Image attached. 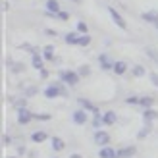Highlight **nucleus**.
Wrapping results in <instances>:
<instances>
[{"label":"nucleus","mask_w":158,"mask_h":158,"mask_svg":"<svg viewBox=\"0 0 158 158\" xmlns=\"http://www.w3.org/2000/svg\"><path fill=\"white\" fill-rule=\"evenodd\" d=\"M75 31H77L79 35H89V27H87V23H85V21H77Z\"/></svg>","instance_id":"23"},{"label":"nucleus","mask_w":158,"mask_h":158,"mask_svg":"<svg viewBox=\"0 0 158 158\" xmlns=\"http://www.w3.org/2000/svg\"><path fill=\"white\" fill-rule=\"evenodd\" d=\"M58 77L62 79V83H66L69 87H75L79 81H81V75H79L77 72H73V69H60Z\"/></svg>","instance_id":"1"},{"label":"nucleus","mask_w":158,"mask_h":158,"mask_svg":"<svg viewBox=\"0 0 158 158\" xmlns=\"http://www.w3.org/2000/svg\"><path fill=\"white\" fill-rule=\"evenodd\" d=\"M148 79H151V83H152V85L156 87V89H158V73H156V72H152L151 75H148Z\"/></svg>","instance_id":"32"},{"label":"nucleus","mask_w":158,"mask_h":158,"mask_svg":"<svg viewBox=\"0 0 158 158\" xmlns=\"http://www.w3.org/2000/svg\"><path fill=\"white\" fill-rule=\"evenodd\" d=\"M10 158H18V156H10Z\"/></svg>","instance_id":"42"},{"label":"nucleus","mask_w":158,"mask_h":158,"mask_svg":"<svg viewBox=\"0 0 158 158\" xmlns=\"http://www.w3.org/2000/svg\"><path fill=\"white\" fill-rule=\"evenodd\" d=\"M114 158H120V156H114Z\"/></svg>","instance_id":"43"},{"label":"nucleus","mask_w":158,"mask_h":158,"mask_svg":"<svg viewBox=\"0 0 158 158\" xmlns=\"http://www.w3.org/2000/svg\"><path fill=\"white\" fill-rule=\"evenodd\" d=\"M98 64H100V69L110 72V69H114V64H116V62L110 58L108 54H98Z\"/></svg>","instance_id":"8"},{"label":"nucleus","mask_w":158,"mask_h":158,"mask_svg":"<svg viewBox=\"0 0 158 158\" xmlns=\"http://www.w3.org/2000/svg\"><path fill=\"white\" fill-rule=\"evenodd\" d=\"M114 156H118V151L116 148H112V147H102L100 151H98V158H114Z\"/></svg>","instance_id":"16"},{"label":"nucleus","mask_w":158,"mask_h":158,"mask_svg":"<svg viewBox=\"0 0 158 158\" xmlns=\"http://www.w3.org/2000/svg\"><path fill=\"white\" fill-rule=\"evenodd\" d=\"M44 10H46V14L56 15V14L62 10V6H60L58 0H44Z\"/></svg>","instance_id":"9"},{"label":"nucleus","mask_w":158,"mask_h":158,"mask_svg":"<svg viewBox=\"0 0 158 158\" xmlns=\"http://www.w3.org/2000/svg\"><path fill=\"white\" fill-rule=\"evenodd\" d=\"M93 141H94V143H97L100 148H102V147H108V145H110V133L104 131V129H97V131H94Z\"/></svg>","instance_id":"6"},{"label":"nucleus","mask_w":158,"mask_h":158,"mask_svg":"<svg viewBox=\"0 0 158 158\" xmlns=\"http://www.w3.org/2000/svg\"><path fill=\"white\" fill-rule=\"evenodd\" d=\"M77 102H79V106H81V108L87 110V112H93V116H102V114H100V108H98L97 104H93L91 100H87V98H79Z\"/></svg>","instance_id":"7"},{"label":"nucleus","mask_w":158,"mask_h":158,"mask_svg":"<svg viewBox=\"0 0 158 158\" xmlns=\"http://www.w3.org/2000/svg\"><path fill=\"white\" fill-rule=\"evenodd\" d=\"M127 69H129V66L125 64L123 60H118L116 64H114V69H112V72H114L116 75H125V73H127Z\"/></svg>","instance_id":"15"},{"label":"nucleus","mask_w":158,"mask_h":158,"mask_svg":"<svg viewBox=\"0 0 158 158\" xmlns=\"http://www.w3.org/2000/svg\"><path fill=\"white\" fill-rule=\"evenodd\" d=\"M54 19H58V21H68V19H69V12L60 10V12L56 14V18H54Z\"/></svg>","instance_id":"25"},{"label":"nucleus","mask_w":158,"mask_h":158,"mask_svg":"<svg viewBox=\"0 0 158 158\" xmlns=\"http://www.w3.org/2000/svg\"><path fill=\"white\" fill-rule=\"evenodd\" d=\"M35 120H41V122H48V120H50V114H35Z\"/></svg>","instance_id":"33"},{"label":"nucleus","mask_w":158,"mask_h":158,"mask_svg":"<svg viewBox=\"0 0 158 158\" xmlns=\"http://www.w3.org/2000/svg\"><path fill=\"white\" fill-rule=\"evenodd\" d=\"M77 39H79V33H77V31H75V33L72 31V33H66V35H64V41H66L68 44H75V46H77Z\"/></svg>","instance_id":"21"},{"label":"nucleus","mask_w":158,"mask_h":158,"mask_svg":"<svg viewBox=\"0 0 158 158\" xmlns=\"http://www.w3.org/2000/svg\"><path fill=\"white\" fill-rule=\"evenodd\" d=\"M72 120H73V123L75 125H85L87 122H89V114H87V110L85 108H75L73 112H72Z\"/></svg>","instance_id":"5"},{"label":"nucleus","mask_w":158,"mask_h":158,"mask_svg":"<svg viewBox=\"0 0 158 158\" xmlns=\"http://www.w3.org/2000/svg\"><path fill=\"white\" fill-rule=\"evenodd\" d=\"M15 114H18V123L19 125H27V123H31V120H35V114L31 112L27 106L18 108V110H15Z\"/></svg>","instance_id":"3"},{"label":"nucleus","mask_w":158,"mask_h":158,"mask_svg":"<svg viewBox=\"0 0 158 158\" xmlns=\"http://www.w3.org/2000/svg\"><path fill=\"white\" fill-rule=\"evenodd\" d=\"M44 35H48V37H56L58 33H56V31H54V29H50V27H46V29H44Z\"/></svg>","instance_id":"35"},{"label":"nucleus","mask_w":158,"mask_h":158,"mask_svg":"<svg viewBox=\"0 0 158 158\" xmlns=\"http://www.w3.org/2000/svg\"><path fill=\"white\" fill-rule=\"evenodd\" d=\"M89 44H91V37H89V35H79V39H77V46L87 48Z\"/></svg>","instance_id":"22"},{"label":"nucleus","mask_w":158,"mask_h":158,"mask_svg":"<svg viewBox=\"0 0 158 158\" xmlns=\"http://www.w3.org/2000/svg\"><path fill=\"white\" fill-rule=\"evenodd\" d=\"M69 158H83V156L79 154V152H73V154H69Z\"/></svg>","instance_id":"39"},{"label":"nucleus","mask_w":158,"mask_h":158,"mask_svg":"<svg viewBox=\"0 0 158 158\" xmlns=\"http://www.w3.org/2000/svg\"><path fill=\"white\" fill-rule=\"evenodd\" d=\"M139 98H141V94H131V97L125 98V102H127V104H135V106H139Z\"/></svg>","instance_id":"26"},{"label":"nucleus","mask_w":158,"mask_h":158,"mask_svg":"<svg viewBox=\"0 0 158 158\" xmlns=\"http://www.w3.org/2000/svg\"><path fill=\"white\" fill-rule=\"evenodd\" d=\"M48 75H50V73H48V69H46V68L41 69V77H43V79H48Z\"/></svg>","instance_id":"38"},{"label":"nucleus","mask_w":158,"mask_h":158,"mask_svg":"<svg viewBox=\"0 0 158 158\" xmlns=\"http://www.w3.org/2000/svg\"><path fill=\"white\" fill-rule=\"evenodd\" d=\"M73 2H77V4H79V2H81V0H73Z\"/></svg>","instance_id":"40"},{"label":"nucleus","mask_w":158,"mask_h":158,"mask_svg":"<svg viewBox=\"0 0 158 158\" xmlns=\"http://www.w3.org/2000/svg\"><path fill=\"white\" fill-rule=\"evenodd\" d=\"M154 106V98L152 97H141L139 98V108H152Z\"/></svg>","instance_id":"20"},{"label":"nucleus","mask_w":158,"mask_h":158,"mask_svg":"<svg viewBox=\"0 0 158 158\" xmlns=\"http://www.w3.org/2000/svg\"><path fill=\"white\" fill-rule=\"evenodd\" d=\"M39 89H37V87L33 85V87H29V89H25V98H29V97H33V94L37 93Z\"/></svg>","instance_id":"31"},{"label":"nucleus","mask_w":158,"mask_h":158,"mask_svg":"<svg viewBox=\"0 0 158 158\" xmlns=\"http://www.w3.org/2000/svg\"><path fill=\"white\" fill-rule=\"evenodd\" d=\"M44 64H46V60L43 58V54H35V56H31V68H35V69H44Z\"/></svg>","instance_id":"12"},{"label":"nucleus","mask_w":158,"mask_h":158,"mask_svg":"<svg viewBox=\"0 0 158 158\" xmlns=\"http://www.w3.org/2000/svg\"><path fill=\"white\" fill-rule=\"evenodd\" d=\"M21 50H25V52H29L31 56H35V54H37V50H35V46H31V44H27V43H23V44H21Z\"/></svg>","instance_id":"27"},{"label":"nucleus","mask_w":158,"mask_h":158,"mask_svg":"<svg viewBox=\"0 0 158 158\" xmlns=\"http://www.w3.org/2000/svg\"><path fill=\"white\" fill-rule=\"evenodd\" d=\"M43 58L46 60V62H54V58H56V56H54V46L52 44H46V46H43Z\"/></svg>","instance_id":"19"},{"label":"nucleus","mask_w":158,"mask_h":158,"mask_svg":"<svg viewBox=\"0 0 158 158\" xmlns=\"http://www.w3.org/2000/svg\"><path fill=\"white\" fill-rule=\"evenodd\" d=\"M131 73L135 75V77H143V75L147 73V69L141 66V64H137V66H133V68H131Z\"/></svg>","instance_id":"24"},{"label":"nucleus","mask_w":158,"mask_h":158,"mask_svg":"<svg viewBox=\"0 0 158 158\" xmlns=\"http://www.w3.org/2000/svg\"><path fill=\"white\" fill-rule=\"evenodd\" d=\"M141 19L154 25V23H158V12H156V10H147V12L141 14Z\"/></svg>","instance_id":"11"},{"label":"nucleus","mask_w":158,"mask_h":158,"mask_svg":"<svg viewBox=\"0 0 158 158\" xmlns=\"http://www.w3.org/2000/svg\"><path fill=\"white\" fill-rule=\"evenodd\" d=\"M148 133H151V125H147L145 129H141V131L137 133V139H145V137L148 135Z\"/></svg>","instance_id":"28"},{"label":"nucleus","mask_w":158,"mask_h":158,"mask_svg":"<svg viewBox=\"0 0 158 158\" xmlns=\"http://www.w3.org/2000/svg\"><path fill=\"white\" fill-rule=\"evenodd\" d=\"M143 120H145L147 123L158 120V112H156V110H152V108H145V110H143Z\"/></svg>","instance_id":"18"},{"label":"nucleus","mask_w":158,"mask_h":158,"mask_svg":"<svg viewBox=\"0 0 158 158\" xmlns=\"http://www.w3.org/2000/svg\"><path fill=\"white\" fill-rule=\"evenodd\" d=\"M102 122H104V125H114L118 122V114L114 110H106V112L102 114Z\"/></svg>","instance_id":"13"},{"label":"nucleus","mask_w":158,"mask_h":158,"mask_svg":"<svg viewBox=\"0 0 158 158\" xmlns=\"http://www.w3.org/2000/svg\"><path fill=\"white\" fill-rule=\"evenodd\" d=\"M154 27H156V29H158V23H154Z\"/></svg>","instance_id":"41"},{"label":"nucleus","mask_w":158,"mask_h":158,"mask_svg":"<svg viewBox=\"0 0 158 158\" xmlns=\"http://www.w3.org/2000/svg\"><path fill=\"white\" fill-rule=\"evenodd\" d=\"M135 152H137V148L133 145H129V147L120 148V151H118V156H120V158H131V156H135Z\"/></svg>","instance_id":"17"},{"label":"nucleus","mask_w":158,"mask_h":158,"mask_svg":"<svg viewBox=\"0 0 158 158\" xmlns=\"http://www.w3.org/2000/svg\"><path fill=\"white\" fill-rule=\"evenodd\" d=\"M31 141H33V143H37V145H41V143H44V141H50V137H48V133L46 131H33L31 133Z\"/></svg>","instance_id":"10"},{"label":"nucleus","mask_w":158,"mask_h":158,"mask_svg":"<svg viewBox=\"0 0 158 158\" xmlns=\"http://www.w3.org/2000/svg\"><path fill=\"white\" fill-rule=\"evenodd\" d=\"M50 145H52V151L54 152H62L66 148V143H64V139H62V137H52L50 139Z\"/></svg>","instance_id":"14"},{"label":"nucleus","mask_w":158,"mask_h":158,"mask_svg":"<svg viewBox=\"0 0 158 158\" xmlns=\"http://www.w3.org/2000/svg\"><path fill=\"white\" fill-rule=\"evenodd\" d=\"M77 73H79V75H89V73H91V68H89V66H81V68L77 69Z\"/></svg>","instance_id":"30"},{"label":"nucleus","mask_w":158,"mask_h":158,"mask_svg":"<svg viewBox=\"0 0 158 158\" xmlns=\"http://www.w3.org/2000/svg\"><path fill=\"white\" fill-rule=\"evenodd\" d=\"M12 69H14V72H18V73H19V72H23L25 68H23V66L19 64V62H18V66H12Z\"/></svg>","instance_id":"37"},{"label":"nucleus","mask_w":158,"mask_h":158,"mask_svg":"<svg viewBox=\"0 0 158 158\" xmlns=\"http://www.w3.org/2000/svg\"><path fill=\"white\" fill-rule=\"evenodd\" d=\"M145 52H147V54H148V56H151L152 60H156V62H158V52H156V50H152V48H147Z\"/></svg>","instance_id":"34"},{"label":"nucleus","mask_w":158,"mask_h":158,"mask_svg":"<svg viewBox=\"0 0 158 158\" xmlns=\"http://www.w3.org/2000/svg\"><path fill=\"white\" fill-rule=\"evenodd\" d=\"M108 15H110V18H112V21H114V25H116V27H120V29H123V31L127 29V21L123 19V15H122L120 12H118L116 8L108 6Z\"/></svg>","instance_id":"4"},{"label":"nucleus","mask_w":158,"mask_h":158,"mask_svg":"<svg viewBox=\"0 0 158 158\" xmlns=\"http://www.w3.org/2000/svg\"><path fill=\"white\" fill-rule=\"evenodd\" d=\"M43 94H44V98L54 100V98H58V97H68V91L62 85H48V87H44Z\"/></svg>","instance_id":"2"},{"label":"nucleus","mask_w":158,"mask_h":158,"mask_svg":"<svg viewBox=\"0 0 158 158\" xmlns=\"http://www.w3.org/2000/svg\"><path fill=\"white\" fill-rule=\"evenodd\" d=\"M2 143H4V147L12 145V137H10V135H4V137H2Z\"/></svg>","instance_id":"36"},{"label":"nucleus","mask_w":158,"mask_h":158,"mask_svg":"<svg viewBox=\"0 0 158 158\" xmlns=\"http://www.w3.org/2000/svg\"><path fill=\"white\" fill-rule=\"evenodd\" d=\"M14 102V106H18V108H23L27 104V98H15V100H12Z\"/></svg>","instance_id":"29"}]
</instances>
